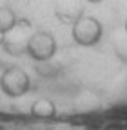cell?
Listing matches in <instances>:
<instances>
[{
	"label": "cell",
	"mask_w": 127,
	"mask_h": 130,
	"mask_svg": "<svg viewBox=\"0 0 127 130\" xmlns=\"http://www.w3.org/2000/svg\"><path fill=\"white\" fill-rule=\"evenodd\" d=\"M71 36L80 47H93L96 45L104 36V27L98 18L89 14H80L73 22Z\"/></svg>",
	"instance_id": "obj_1"
},
{
	"label": "cell",
	"mask_w": 127,
	"mask_h": 130,
	"mask_svg": "<svg viewBox=\"0 0 127 130\" xmlns=\"http://www.w3.org/2000/svg\"><path fill=\"white\" fill-rule=\"evenodd\" d=\"M31 89V78L29 74L13 65V67L4 69V72L0 74V90L7 98H22L24 94H27Z\"/></svg>",
	"instance_id": "obj_2"
},
{
	"label": "cell",
	"mask_w": 127,
	"mask_h": 130,
	"mask_svg": "<svg viewBox=\"0 0 127 130\" xmlns=\"http://www.w3.org/2000/svg\"><path fill=\"white\" fill-rule=\"evenodd\" d=\"M26 53L35 61H47L56 53V40L51 32L38 31L33 36H29V40L26 43Z\"/></svg>",
	"instance_id": "obj_3"
},
{
	"label": "cell",
	"mask_w": 127,
	"mask_h": 130,
	"mask_svg": "<svg viewBox=\"0 0 127 130\" xmlns=\"http://www.w3.org/2000/svg\"><path fill=\"white\" fill-rule=\"evenodd\" d=\"M18 22H20L18 16L15 14V11H13L11 7H7V6H2V7H0V43H4L6 35L17 27Z\"/></svg>",
	"instance_id": "obj_4"
},
{
	"label": "cell",
	"mask_w": 127,
	"mask_h": 130,
	"mask_svg": "<svg viewBox=\"0 0 127 130\" xmlns=\"http://www.w3.org/2000/svg\"><path fill=\"white\" fill-rule=\"evenodd\" d=\"M31 114L35 118H53L56 114V105L51 100H38L31 105Z\"/></svg>",
	"instance_id": "obj_5"
},
{
	"label": "cell",
	"mask_w": 127,
	"mask_h": 130,
	"mask_svg": "<svg viewBox=\"0 0 127 130\" xmlns=\"http://www.w3.org/2000/svg\"><path fill=\"white\" fill-rule=\"evenodd\" d=\"M87 2H89V4H100L102 0H87Z\"/></svg>",
	"instance_id": "obj_6"
},
{
	"label": "cell",
	"mask_w": 127,
	"mask_h": 130,
	"mask_svg": "<svg viewBox=\"0 0 127 130\" xmlns=\"http://www.w3.org/2000/svg\"><path fill=\"white\" fill-rule=\"evenodd\" d=\"M123 29H125V32H127V18H125V24H123Z\"/></svg>",
	"instance_id": "obj_7"
}]
</instances>
